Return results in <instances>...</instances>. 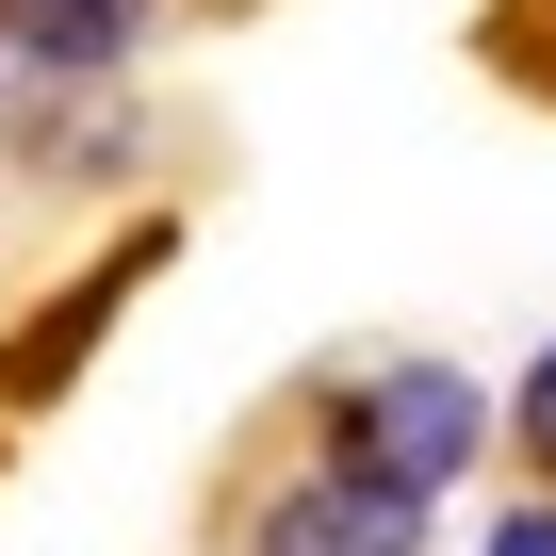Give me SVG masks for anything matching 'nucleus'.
<instances>
[{
    "mask_svg": "<svg viewBox=\"0 0 556 556\" xmlns=\"http://www.w3.org/2000/svg\"><path fill=\"white\" fill-rule=\"evenodd\" d=\"M475 426H491V409H475V377H458V361H393V377L344 409V458H361L377 491H442V475L475 458Z\"/></svg>",
    "mask_w": 556,
    "mask_h": 556,
    "instance_id": "obj_1",
    "label": "nucleus"
},
{
    "mask_svg": "<svg viewBox=\"0 0 556 556\" xmlns=\"http://www.w3.org/2000/svg\"><path fill=\"white\" fill-rule=\"evenodd\" d=\"M409 540H426V491H377L361 458H328L262 507V556H409Z\"/></svg>",
    "mask_w": 556,
    "mask_h": 556,
    "instance_id": "obj_2",
    "label": "nucleus"
},
{
    "mask_svg": "<svg viewBox=\"0 0 556 556\" xmlns=\"http://www.w3.org/2000/svg\"><path fill=\"white\" fill-rule=\"evenodd\" d=\"M131 278H148V245H131V262H99V278H83V295L50 312V328H17V361H0V393H34V409H50V393L83 377V344H99V328L131 312Z\"/></svg>",
    "mask_w": 556,
    "mask_h": 556,
    "instance_id": "obj_3",
    "label": "nucleus"
},
{
    "mask_svg": "<svg viewBox=\"0 0 556 556\" xmlns=\"http://www.w3.org/2000/svg\"><path fill=\"white\" fill-rule=\"evenodd\" d=\"M148 34V0H0V50H34V66H115Z\"/></svg>",
    "mask_w": 556,
    "mask_h": 556,
    "instance_id": "obj_4",
    "label": "nucleus"
},
{
    "mask_svg": "<svg viewBox=\"0 0 556 556\" xmlns=\"http://www.w3.org/2000/svg\"><path fill=\"white\" fill-rule=\"evenodd\" d=\"M523 458L556 475V344H540V377H523Z\"/></svg>",
    "mask_w": 556,
    "mask_h": 556,
    "instance_id": "obj_5",
    "label": "nucleus"
},
{
    "mask_svg": "<svg viewBox=\"0 0 556 556\" xmlns=\"http://www.w3.org/2000/svg\"><path fill=\"white\" fill-rule=\"evenodd\" d=\"M491 556H556V507H523V523H507V540H491Z\"/></svg>",
    "mask_w": 556,
    "mask_h": 556,
    "instance_id": "obj_6",
    "label": "nucleus"
}]
</instances>
